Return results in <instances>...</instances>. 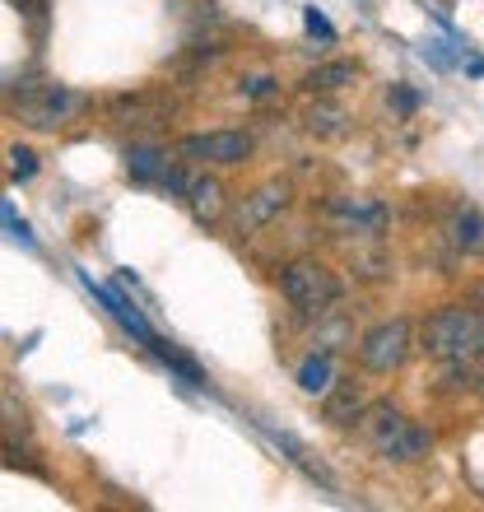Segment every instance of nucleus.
<instances>
[{
	"mask_svg": "<svg viewBox=\"0 0 484 512\" xmlns=\"http://www.w3.org/2000/svg\"><path fill=\"white\" fill-rule=\"evenodd\" d=\"M419 340H424L429 359H443V364H480L484 359V312L466 308V303H447V308L424 317Z\"/></svg>",
	"mask_w": 484,
	"mask_h": 512,
	"instance_id": "1",
	"label": "nucleus"
},
{
	"mask_svg": "<svg viewBox=\"0 0 484 512\" xmlns=\"http://www.w3.org/2000/svg\"><path fill=\"white\" fill-rule=\"evenodd\" d=\"M359 433L382 461H424L433 447V433L415 419H405L391 401L368 405L359 415Z\"/></svg>",
	"mask_w": 484,
	"mask_h": 512,
	"instance_id": "2",
	"label": "nucleus"
},
{
	"mask_svg": "<svg viewBox=\"0 0 484 512\" xmlns=\"http://www.w3.org/2000/svg\"><path fill=\"white\" fill-rule=\"evenodd\" d=\"M280 294H284V303L294 312H303V317H322V312H331L340 303V280L326 261L298 256V261L280 266Z\"/></svg>",
	"mask_w": 484,
	"mask_h": 512,
	"instance_id": "3",
	"label": "nucleus"
},
{
	"mask_svg": "<svg viewBox=\"0 0 484 512\" xmlns=\"http://www.w3.org/2000/svg\"><path fill=\"white\" fill-rule=\"evenodd\" d=\"M14 112L24 117L28 126L38 131H56V126H70L89 108V94L80 89H66V84H14Z\"/></svg>",
	"mask_w": 484,
	"mask_h": 512,
	"instance_id": "4",
	"label": "nucleus"
},
{
	"mask_svg": "<svg viewBox=\"0 0 484 512\" xmlns=\"http://www.w3.org/2000/svg\"><path fill=\"white\" fill-rule=\"evenodd\" d=\"M405 359H410V322L405 317L377 322L359 336V364L368 373H396Z\"/></svg>",
	"mask_w": 484,
	"mask_h": 512,
	"instance_id": "5",
	"label": "nucleus"
},
{
	"mask_svg": "<svg viewBox=\"0 0 484 512\" xmlns=\"http://www.w3.org/2000/svg\"><path fill=\"white\" fill-rule=\"evenodd\" d=\"M289 201H294L289 177H266L261 187H252L247 196H242V205H238V233H242V238H252L256 229L275 224V219L289 210Z\"/></svg>",
	"mask_w": 484,
	"mask_h": 512,
	"instance_id": "6",
	"label": "nucleus"
},
{
	"mask_svg": "<svg viewBox=\"0 0 484 512\" xmlns=\"http://www.w3.org/2000/svg\"><path fill=\"white\" fill-rule=\"evenodd\" d=\"M182 154L201 163H219V168H233V163L252 159V135L247 131H201V135H182Z\"/></svg>",
	"mask_w": 484,
	"mask_h": 512,
	"instance_id": "7",
	"label": "nucleus"
},
{
	"mask_svg": "<svg viewBox=\"0 0 484 512\" xmlns=\"http://www.w3.org/2000/svg\"><path fill=\"white\" fill-rule=\"evenodd\" d=\"M108 112L121 126H163L173 117V103L163 94H117L108 103Z\"/></svg>",
	"mask_w": 484,
	"mask_h": 512,
	"instance_id": "8",
	"label": "nucleus"
},
{
	"mask_svg": "<svg viewBox=\"0 0 484 512\" xmlns=\"http://www.w3.org/2000/svg\"><path fill=\"white\" fill-rule=\"evenodd\" d=\"M331 219H340L354 233H377L387 224V205L373 196H340V201H331Z\"/></svg>",
	"mask_w": 484,
	"mask_h": 512,
	"instance_id": "9",
	"label": "nucleus"
},
{
	"mask_svg": "<svg viewBox=\"0 0 484 512\" xmlns=\"http://www.w3.org/2000/svg\"><path fill=\"white\" fill-rule=\"evenodd\" d=\"M363 410H368V396H363L359 382H331V391L322 396V419L326 424H336V429L354 424Z\"/></svg>",
	"mask_w": 484,
	"mask_h": 512,
	"instance_id": "10",
	"label": "nucleus"
},
{
	"mask_svg": "<svg viewBox=\"0 0 484 512\" xmlns=\"http://www.w3.org/2000/svg\"><path fill=\"white\" fill-rule=\"evenodd\" d=\"M126 173L140 187H163L168 173H173V163H168V154L159 145H131L126 149Z\"/></svg>",
	"mask_w": 484,
	"mask_h": 512,
	"instance_id": "11",
	"label": "nucleus"
},
{
	"mask_svg": "<svg viewBox=\"0 0 484 512\" xmlns=\"http://www.w3.org/2000/svg\"><path fill=\"white\" fill-rule=\"evenodd\" d=\"M84 284H89V294H94L98 303H103V308H108L112 317H117V322L126 326V331H131L135 340H140V345H149V340H154V331H149V322H145V317H140V312L131 308V303H126V298L117 294V289H108V284H94V280H89V275H84Z\"/></svg>",
	"mask_w": 484,
	"mask_h": 512,
	"instance_id": "12",
	"label": "nucleus"
},
{
	"mask_svg": "<svg viewBox=\"0 0 484 512\" xmlns=\"http://www.w3.org/2000/svg\"><path fill=\"white\" fill-rule=\"evenodd\" d=\"M345 122H350V112L340 108L331 94H317V103L303 112V126H308L317 140H336V135H345Z\"/></svg>",
	"mask_w": 484,
	"mask_h": 512,
	"instance_id": "13",
	"label": "nucleus"
},
{
	"mask_svg": "<svg viewBox=\"0 0 484 512\" xmlns=\"http://www.w3.org/2000/svg\"><path fill=\"white\" fill-rule=\"evenodd\" d=\"M187 205L201 224H215V219L224 215V182H219V177H191Z\"/></svg>",
	"mask_w": 484,
	"mask_h": 512,
	"instance_id": "14",
	"label": "nucleus"
},
{
	"mask_svg": "<svg viewBox=\"0 0 484 512\" xmlns=\"http://www.w3.org/2000/svg\"><path fill=\"white\" fill-rule=\"evenodd\" d=\"M354 80H359V66H354V61H326V66L303 75V89H308V94H336V89H345V84H354Z\"/></svg>",
	"mask_w": 484,
	"mask_h": 512,
	"instance_id": "15",
	"label": "nucleus"
},
{
	"mask_svg": "<svg viewBox=\"0 0 484 512\" xmlns=\"http://www.w3.org/2000/svg\"><path fill=\"white\" fill-rule=\"evenodd\" d=\"M331 382H336V368H331V354H326V350L298 364V387L308 391V396H326V391H331Z\"/></svg>",
	"mask_w": 484,
	"mask_h": 512,
	"instance_id": "16",
	"label": "nucleus"
},
{
	"mask_svg": "<svg viewBox=\"0 0 484 512\" xmlns=\"http://www.w3.org/2000/svg\"><path fill=\"white\" fill-rule=\"evenodd\" d=\"M149 350L159 354V359H163V364H168V368H173V373H182V378H187V382H191V387H205V373H201V368H196V364H191L187 354H177V350H173V345H163V340H159V336L149 340Z\"/></svg>",
	"mask_w": 484,
	"mask_h": 512,
	"instance_id": "17",
	"label": "nucleus"
},
{
	"mask_svg": "<svg viewBox=\"0 0 484 512\" xmlns=\"http://www.w3.org/2000/svg\"><path fill=\"white\" fill-rule=\"evenodd\" d=\"M452 238H457V247H484V224L475 210H466V215H457V224H452Z\"/></svg>",
	"mask_w": 484,
	"mask_h": 512,
	"instance_id": "18",
	"label": "nucleus"
},
{
	"mask_svg": "<svg viewBox=\"0 0 484 512\" xmlns=\"http://www.w3.org/2000/svg\"><path fill=\"white\" fill-rule=\"evenodd\" d=\"M33 173H38V159H33V149L10 145V182H28Z\"/></svg>",
	"mask_w": 484,
	"mask_h": 512,
	"instance_id": "19",
	"label": "nucleus"
},
{
	"mask_svg": "<svg viewBox=\"0 0 484 512\" xmlns=\"http://www.w3.org/2000/svg\"><path fill=\"white\" fill-rule=\"evenodd\" d=\"M238 89L247 98H266V94H275V80L270 75H247V80H238Z\"/></svg>",
	"mask_w": 484,
	"mask_h": 512,
	"instance_id": "20",
	"label": "nucleus"
},
{
	"mask_svg": "<svg viewBox=\"0 0 484 512\" xmlns=\"http://www.w3.org/2000/svg\"><path fill=\"white\" fill-rule=\"evenodd\" d=\"M303 24H308V33H322V38H336V28L326 24L322 14H317V5L312 10H303Z\"/></svg>",
	"mask_w": 484,
	"mask_h": 512,
	"instance_id": "21",
	"label": "nucleus"
},
{
	"mask_svg": "<svg viewBox=\"0 0 484 512\" xmlns=\"http://www.w3.org/2000/svg\"><path fill=\"white\" fill-rule=\"evenodd\" d=\"M24 14H28V24L42 28V19H47V0H24Z\"/></svg>",
	"mask_w": 484,
	"mask_h": 512,
	"instance_id": "22",
	"label": "nucleus"
},
{
	"mask_svg": "<svg viewBox=\"0 0 484 512\" xmlns=\"http://www.w3.org/2000/svg\"><path fill=\"white\" fill-rule=\"evenodd\" d=\"M396 108H401V112H415V94H410V89H396Z\"/></svg>",
	"mask_w": 484,
	"mask_h": 512,
	"instance_id": "23",
	"label": "nucleus"
}]
</instances>
